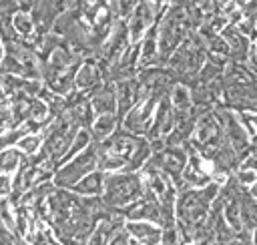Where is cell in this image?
Wrapping results in <instances>:
<instances>
[{"label":"cell","mask_w":257,"mask_h":245,"mask_svg":"<svg viewBox=\"0 0 257 245\" xmlns=\"http://www.w3.org/2000/svg\"><path fill=\"white\" fill-rule=\"evenodd\" d=\"M191 12L183 4H175L157 28V42H159V64H165L171 54L181 46V42L191 34Z\"/></svg>","instance_id":"6da1fadb"},{"label":"cell","mask_w":257,"mask_h":245,"mask_svg":"<svg viewBox=\"0 0 257 245\" xmlns=\"http://www.w3.org/2000/svg\"><path fill=\"white\" fill-rule=\"evenodd\" d=\"M145 193V185L135 173H104L102 201L112 211H122Z\"/></svg>","instance_id":"7a4b0ae2"},{"label":"cell","mask_w":257,"mask_h":245,"mask_svg":"<svg viewBox=\"0 0 257 245\" xmlns=\"http://www.w3.org/2000/svg\"><path fill=\"white\" fill-rule=\"evenodd\" d=\"M98 167V157H96V143L92 141L76 159H72L68 165H64L60 171L54 173V185L62 189H70L76 185L82 177L92 173Z\"/></svg>","instance_id":"3957f363"},{"label":"cell","mask_w":257,"mask_h":245,"mask_svg":"<svg viewBox=\"0 0 257 245\" xmlns=\"http://www.w3.org/2000/svg\"><path fill=\"white\" fill-rule=\"evenodd\" d=\"M159 98L155 96H145L141 98L124 116H122V131L131 135H147L151 125H153V112L157 108Z\"/></svg>","instance_id":"277c9868"},{"label":"cell","mask_w":257,"mask_h":245,"mask_svg":"<svg viewBox=\"0 0 257 245\" xmlns=\"http://www.w3.org/2000/svg\"><path fill=\"white\" fill-rule=\"evenodd\" d=\"M114 88H116V110H118V116L122 118L141 100L139 80L135 76L133 78H126V80H118Z\"/></svg>","instance_id":"5b68a950"},{"label":"cell","mask_w":257,"mask_h":245,"mask_svg":"<svg viewBox=\"0 0 257 245\" xmlns=\"http://www.w3.org/2000/svg\"><path fill=\"white\" fill-rule=\"evenodd\" d=\"M221 36L229 46V58L235 60V62H243L249 54V38L233 24L225 26L221 30Z\"/></svg>","instance_id":"8992f818"},{"label":"cell","mask_w":257,"mask_h":245,"mask_svg":"<svg viewBox=\"0 0 257 245\" xmlns=\"http://www.w3.org/2000/svg\"><path fill=\"white\" fill-rule=\"evenodd\" d=\"M124 229L131 235V239L141 245H161L163 229L153 225L151 221H128L124 225Z\"/></svg>","instance_id":"52a82bcc"},{"label":"cell","mask_w":257,"mask_h":245,"mask_svg":"<svg viewBox=\"0 0 257 245\" xmlns=\"http://www.w3.org/2000/svg\"><path fill=\"white\" fill-rule=\"evenodd\" d=\"M155 20V10L153 6L149 4V0H143L135 6L133 10V16L128 20V36L133 42L139 40V36L147 30V26H151V22Z\"/></svg>","instance_id":"ba28073f"},{"label":"cell","mask_w":257,"mask_h":245,"mask_svg":"<svg viewBox=\"0 0 257 245\" xmlns=\"http://www.w3.org/2000/svg\"><path fill=\"white\" fill-rule=\"evenodd\" d=\"M102 84V70L96 62L88 60L84 62L78 70H76V76H74V86L80 90V92H92L96 90L98 86Z\"/></svg>","instance_id":"9c48e42d"},{"label":"cell","mask_w":257,"mask_h":245,"mask_svg":"<svg viewBox=\"0 0 257 245\" xmlns=\"http://www.w3.org/2000/svg\"><path fill=\"white\" fill-rule=\"evenodd\" d=\"M88 100H90V106L96 114L114 112V108H116V88L112 86V82L100 84L96 90L90 92Z\"/></svg>","instance_id":"30bf717a"},{"label":"cell","mask_w":257,"mask_h":245,"mask_svg":"<svg viewBox=\"0 0 257 245\" xmlns=\"http://www.w3.org/2000/svg\"><path fill=\"white\" fill-rule=\"evenodd\" d=\"M70 189H72V193H76L80 197H98V195H102V189H104V171H92V173H88L86 177H82Z\"/></svg>","instance_id":"8fae6325"},{"label":"cell","mask_w":257,"mask_h":245,"mask_svg":"<svg viewBox=\"0 0 257 245\" xmlns=\"http://www.w3.org/2000/svg\"><path fill=\"white\" fill-rule=\"evenodd\" d=\"M239 207H241V221L243 227L253 231L257 229V199L249 193V191H241L239 193Z\"/></svg>","instance_id":"7c38bea8"},{"label":"cell","mask_w":257,"mask_h":245,"mask_svg":"<svg viewBox=\"0 0 257 245\" xmlns=\"http://www.w3.org/2000/svg\"><path fill=\"white\" fill-rule=\"evenodd\" d=\"M114 127H116V114H114V112L98 114V118L92 122V129H90L92 141H94V143H100V141L108 139V137L114 133Z\"/></svg>","instance_id":"4fadbf2b"},{"label":"cell","mask_w":257,"mask_h":245,"mask_svg":"<svg viewBox=\"0 0 257 245\" xmlns=\"http://www.w3.org/2000/svg\"><path fill=\"white\" fill-rule=\"evenodd\" d=\"M185 235L181 233L179 225H169V227H163V233H161V245H185Z\"/></svg>","instance_id":"5bb4252c"},{"label":"cell","mask_w":257,"mask_h":245,"mask_svg":"<svg viewBox=\"0 0 257 245\" xmlns=\"http://www.w3.org/2000/svg\"><path fill=\"white\" fill-rule=\"evenodd\" d=\"M12 26H14V30L18 32V34H30L32 32V20L26 16V14H14V18H12Z\"/></svg>","instance_id":"9a60e30c"},{"label":"cell","mask_w":257,"mask_h":245,"mask_svg":"<svg viewBox=\"0 0 257 245\" xmlns=\"http://www.w3.org/2000/svg\"><path fill=\"white\" fill-rule=\"evenodd\" d=\"M106 245H131V235L126 233L124 227H120L118 231H114L110 235V239L106 241Z\"/></svg>","instance_id":"2e32d148"},{"label":"cell","mask_w":257,"mask_h":245,"mask_svg":"<svg viewBox=\"0 0 257 245\" xmlns=\"http://www.w3.org/2000/svg\"><path fill=\"white\" fill-rule=\"evenodd\" d=\"M235 179L243 185V187H249V185H253L255 181H257V171H249V169H239L237 171V175H235Z\"/></svg>","instance_id":"e0dca14e"},{"label":"cell","mask_w":257,"mask_h":245,"mask_svg":"<svg viewBox=\"0 0 257 245\" xmlns=\"http://www.w3.org/2000/svg\"><path fill=\"white\" fill-rule=\"evenodd\" d=\"M18 145H20V149H24V151L30 155V153H34V151L40 147V139L34 137V135H32V137H24V139H20Z\"/></svg>","instance_id":"ac0fdd59"},{"label":"cell","mask_w":257,"mask_h":245,"mask_svg":"<svg viewBox=\"0 0 257 245\" xmlns=\"http://www.w3.org/2000/svg\"><path fill=\"white\" fill-rule=\"evenodd\" d=\"M14 2L18 6V10H30L34 6V0H14Z\"/></svg>","instance_id":"d6986e66"},{"label":"cell","mask_w":257,"mask_h":245,"mask_svg":"<svg viewBox=\"0 0 257 245\" xmlns=\"http://www.w3.org/2000/svg\"><path fill=\"white\" fill-rule=\"evenodd\" d=\"M249 193H251V195H253V197L257 199V181H255V183L251 185V191H249Z\"/></svg>","instance_id":"ffe728a7"},{"label":"cell","mask_w":257,"mask_h":245,"mask_svg":"<svg viewBox=\"0 0 257 245\" xmlns=\"http://www.w3.org/2000/svg\"><path fill=\"white\" fill-rule=\"evenodd\" d=\"M251 20H253V24H255V28H257V14H255V16L251 18Z\"/></svg>","instance_id":"44dd1931"},{"label":"cell","mask_w":257,"mask_h":245,"mask_svg":"<svg viewBox=\"0 0 257 245\" xmlns=\"http://www.w3.org/2000/svg\"><path fill=\"white\" fill-rule=\"evenodd\" d=\"M237 2H239V4H247L249 0H237Z\"/></svg>","instance_id":"7402d4cb"},{"label":"cell","mask_w":257,"mask_h":245,"mask_svg":"<svg viewBox=\"0 0 257 245\" xmlns=\"http://www.w3.org/2000/svg\"><path fill=\"white\" fill-rule=\"evenodd\" d=\"M217 2H219V4H227L229 0H217Z\"/></svg>","instance_id":"603a6c76"},{"label":"cell","mask_w":257,"mask_h":245,"mask_svg":"<svg viewBox=\"0 0 257 245\" xmlns=\"http://www.w3.org/2000/svg\"><path fill=\"white\" fill-rule=\"evenodd\" d=\"M131 245H141V243H137V241H133V239H131Z\"/></svg>","instance_id":"cb8c5ba5"},{"label":"cell","mask_w":257,"mask_h":245,"mask_svg":"<svg viewBox=\"0 0 257 245\" xmlns=\"http://www.w3.org/2000/svg\"><path fill=\"white\" fill-rule=\"evenodd\" d=\"M185 245H197V243H195V241H189V243H185Z\"/></svg>","instance_id":"d4e9b609"}]
</instances>
